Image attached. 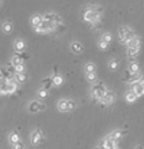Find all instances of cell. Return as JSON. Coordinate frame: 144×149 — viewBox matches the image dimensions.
<instances>
[{"label": "cell", "instance_id": "cell-1", "mask_svg": "<svg viewBox=\"0 0 144 149\" xmlns=\"http://www.w3.org/2000/svg\"><path fill=\"white\" fill-rule=\"evenodd\" d=\"M101 14H102V11L101 10H91V9H87L85 15H84V19L85 21L90 23H95L99 21V19L101 18Z\"/></svg>", "mask_w": 144, "mask_h": 149}, {"label": "cell", "instance_id": "cell-2", "mask_svg": "<svg viewBox=\"0 0 144 149\" xmlns=\"http://www.w3.org/2000/svg\"><path fill=\"white\" fill-rule=\"evenodd\" d=\"M107 89H106V87L102 84V83H96L93 87H92V97L94 98V99L99 100L101 97H103L106 93H107Z\"/></svg>", "mask_w": 144, "mask_h": 149}, {"label": "cell", "instance_id": "cell-3", "mask_svg": "<svg viewBox=\"0 0 144 149\" xmlns=\"http://www.w3.org/2000/svg\"><path fill=\"white\" fill-rule=\"evenodd\" d=\"M130 88H131V91H133L135 94L138 95V97H141V96L144 95V87L140 84V81L134 82V83H131Z\"/></svg>", "mask_w": 144, "mask_h": 149}, {"label": "cell", "instance_id": "cell-4", "mask_svg": "<svg viewBox=\"0 0 144 149\" xmlns=\"http://www.w3.org/2000/svg\"><path fill=\"white\" fill-rule=\"evenodd\" d=\"M113 100H114V94H112L111 91H107L103 97L100 98L99 101L103 104H111V102H113Z\"/></svg>", "mask_w": 144, "mask_h": 149}, {"label": "cell", "instance_id": "cell-5", "mask_svg": "<svg viewBox=\"0 0 144 149\" xmlns=\"http://www.w3.org/2000/svg\"><path fill=\"white\" fill-rule=\"evenodd\" d=\"M31 22H32L33 26L36 28V27H38L39 25H41V24H42V22H43V16L36 14V15L32 16V19H31Z\"/></svg>", "mask_w": 144, "mask_h": 149}, {"label": "cell", "instance_id": "cell-6", "mask_svg": "<svg viewBox=\"0 0 144 149\" xmlns=\"http://www.w3.org/2000/svg\"><path fill=\"white\" fill-rule=\"evenodd\" d=\"M41 139H42V134H41L40 131H36L33 133L32 135V144L33 145H38L39 143L41 141Z\"/></svg>", "mask_w": 144, "mask_h": 149}, {"label": "cell", "instance_id": "cell-7", "mask_svg": "<svg viewBox=\"0 0 144 149\" xmlns=\"http://www.w3.org/2000/svg\"><path fill=\"white\" fill-rule=\"evenodd\" d=\"M25 48H26V45H25V43H24L23 41L18 39V41H14V49L16 50L18 54L23 52V51L25 50Z\"/></svg>", "mask_w": 144, "mask_h": 149}, {"label": "cell", "instance_id": "cell-8", "mask_svg": "<svg viewBox=\"0 0 144 149\" xmlns=\"http://www.w3.org/2000/svg\"><path fill=\"white\" fill-rule=\"evenodd\" d=\"M28 110H29V112L32 113H36L38 111H40V102H38V101H32L31 104L28 106Z\"/></svg>", "mask_w": 144, "mask_h": 149}, {"label": "cell", "instance_id": "cell-9", "mask_svg": "<svg viewBox=\"0 0 144 149\" xmlns=\"http://www.w3.org/2000/svg\"><path fill=\"white\" fill-rule=\"evenodd\" d=\"M128 47H131V48H140V45H141V39L138 38V37H134L133 39H131L127 43Z\"/></svg>", "mask_w": 144, "mask_h": 149}, {"label": "cell", "instance_id": "cell-10", "mask_svg": "<svg viewBox=\"0 0 144 149\" xmlns=\"http://www.w3.org/2000/svg\"><path fill=\"white\" fill-rule=\"evenodd\" d=\"M71 49H72L73 52H75V54H80L81 51L84 50V47L81 44L79 43H73L72 45H71Z\"/></svg>", "mask_w": 144, "mask_h": 149}, {"label": "cell", "instance_id": "cell-11", "mask_svg": "<svg viewBox=\"0 0 144 149\" xmlns=\"http://www.w3.org/2000/svg\"><path fill=\"white\" fill-rule=\"evenodd\" d=\"M141 78H142V75H141V73L137 72V73H133V74H130V76L128 77L127 80L130 82V83H134V82H139Z\"/></svg>", "mask_w": 144, "mask_h": 149}, {"label": "cell", "instance_id": "cell-12", "mask_svg": "<svg viewBox=\"0 0 144 149\" xmlns=\"http://www.w3.org/2000/svg\"><path fill=\"white\" fill-rule=\"evenodd\" d=\"M67 102L68 101L65 99L60 100L59 102H58V109H59L60 111H62V112L67 111Z\"/></svg>", "mask_w": 144, "mask_h": 149}, {"label": "cell", "instance_id": "cell-13", "mask_svg": "<svg viewBox=\"0 0 144 149\" xmlns=\"http://www.w3.org/2000/svg\"><path fill=\"white\" fill-rule=\"evenodd\" d=\"M134 37H137V35H135V33L132 31V30H127L126 32V35H125V44H127L129 41H131V39H133Z\"/></svg>", "mask_w": 144, "mask_h": 149}, {"label": "cell", "instance_id": "cell-14", "mask_svg": "<svg viewBox=\"0 0 144 149\" xmlns=\"http://www.w3.org/2000/svg\"><path fill=\"white\" fill-rule=\"evenodd\" d=\"M137 98H138V95H137L133 91H128L126 94V100L127 101H129V102H133V101H135Z\"/></svg>", "mask_w": 144, "mask_h": 149}, {"label": "cell", "instance_id": "cell-15", "mask_svg": "<svg viewBox=\"0 0 144 149\" xmlns=\"http://www.w3.org/2000/svg\"><path fill=\"white\" fill-rule=\"evenodd\" d=\"M140 48H131V47H128V56L130 58H135L138 54H139Z\"/></svg>", "mask_w": 144, "mask_h": 149}, {"label": "cell", "instance_id": "cell-16", "mask_svg": "<svg viewBox=\"0 0 144 149\" xmlns=\"http://www.w3.org/2000/svg\"><path fill=\"white\" fill-rule=\"evenodd\" d=\"M52 82H53V85L60 86L62 83H63V77L61 76V75L55 74V75H53V76H52Z\"/></svg>", "mask_w": 144, "mask_h": 149}, {"label": "cell", "instance_id": "cell-17", "mask_svg": "<svg viewBox=\"0 0 144 149\" xmlns=\"http://www.w3.org/2000/svg\"><path fill=\"white\" fill-rule=\"evenodd\" d=\"M52 84H53V82H52L51 77H47V78L43 80V88L47 89V91H49L50 88L52 87Z\"/></svg>", "mask_w": 144, "mask_h": 149}, {"label": "cell", "instance_id": "cell-18", "mask_svg": "<svg viewBox=\"0 0 144 149\" xmlns=\"http://www.w3.org/2000/svg\"><path fill=\"white\" fill-rule=\"evenodd\" d=\"M128 30V27H122L118 32V35H119V41L125 44V35H126V32Z\"/></svg>", "mask_w": 144, "mask_h": 149}, {"label": "cell", "instance_id": "cell-19", "mask_svg": "<svg viewBox=\"0 0 144 149\" xmlns=\"http://www.w3.org/2000/svg\"><path fill=\"white\" fill-rule=\"evenodd\" d=\"M129 71H130L131 74H133V73H137V72H140V67L138 63H135V62H132L130 64V67H129Z\"/></svg>", "mask_w": 144, "mask_h": 149}, {"label": "cell", "instance_id": "cell-20", "mask_svg": "<svg viewBox=\"0 0 144 149\" xmlns=\"http://www.w3.org/2000/svg\"><path fill=\"white\" fill-rule=\"evenodd\" d=\"M26 78H27V75H25L24 73H16V74H15V80H16V82H18V83L25 82Z\"/></svg>", "mask_w": 144, "mask_h": 149}, {"label": "cell", "instance_id": "cell-21", "mask_svg": "<svg viewBox=\"0 0 144 149\" xmlns=\"http://www.w3.org/2000/svg\"><path fill=\"white\" fill-rule=\"evenodd\" d=\"M11 62L16 67V65H18V64L23 63V59L20 57V54H16V56H14L13 58H12V61H11Z\"/></svg>", "mask_w": 144, "mask_h": 149}, {"label": "cell", "instance_id": "cell-22", "mask_svg": "<svg viewBox=\"0 0 144 149\" xmlns=\"http://www.w3.org/2000/svg\"><path fill=\"white\" fill-rule=\"evenodd\" d=\"M12 25L10 24V23H5L3 25H2V30H3V32L7 33V34H9V33H11V31H12Z\"/></svg>", "mask_w": 144, "mask_h": 149}, {"label": "cell", "instance_id": "cell-23", "mask_svg": "<svg viewBox=\"0 0 144 149\" xmlns=\"http://www.w3.org/2000/svg\"><path fill=\"white\" fill-rule=\"evenodd\" d=\"M112 39H113V37L109 33H104L103 35H102V41H106L107 44H109V43L112 41Z\"/></svg>", "mask_w": 144, "mask_h": 149}, {"label": "cell", "instance_id": "cell-24", "mask_svg": "<svg viewBox=\"0 0 144 149\" xmlns=\"http://www.w3.org/2000/svg\"><path fill=\"white\" fill-rule=\"evenodd\" d=\"M87 80H88L89 82H95L96 81V74H95V72L87 73Z\"/></svg>", "mask_w": 144, "mask_h": 149}, {"label": "cell", "instance_id": "cell-25", "mask_svg": "<svg viewBox=\"0 0 144 149\" xmlns=\"http://www.w3.org/2000/svg\"><path fill=\"white\" fill-rule=\"evenodd\" d=\"M10 140H11L12 144H15V143L20 141V137H18V135L16 133H12V134L10 135Z\"/></svg>", "mask_w": 144, "mask_h": 149}, {"label": "cell", "instance_id": "cell-26", "mask_svg": "<svg viewBox=\"0 0 144 149\" xmlns=\"http://www.w3.org/2000/svg\"><path fill=\"white\" fill-rule=\"evenodd\" d=\"M86 71H87V73L94 72V71H95V65L93 63H88L87 65H86Z\"/></svg>", "mask_w": 144, "mask_h": 149}, {"label": "cell", "instance_id": "cell-27", "mask_svg": "<svg viewBox=\"0 0 144 149\" xmlns=\"http://www.w3.org/2000/svg\"><path fill=\"white\" fill-rule=\"evenodd\" d=\"M109 69L111 70H117V68H118V62L116 61V60H112L111 62H109Z\"/></svg>", "mask_w": 144, "mask_h": 149}, {"label": "cell", "instance_id": "cell-28", "mask_svg": "<svg viewBox=\"0 0 144 149\" xmlns=\"http://www.w3.org/2000/svg\"><path fill=\"white\" fill-rule=\"evenodd\" d=\"M24 70H25V67H24L23 63L18 64V65L15 67V71H16L15 73H24Z\"/></svg>", "mask_w": 144, "mask_h": 149}, {"label": "cell", "instance_id": "cell-29", "mask_svg": "<svg viewBox=\"0 0 144 149\" xmlns=\"http://www.w3.org/2000/svg\"><path fill=\"white\" fill-rule=\"evenodd\" d=\"M99 47L101 48V49L105 50V49H107L108 44L106 43V41H100V43H99Z\"/></svg>", "mask_w": 144, "mask_h": 149}, {"label": "cell", "instance_id": "cell-30", "mask_svg": "<svg viewBox=\"0 0 144 149\" xmlns=\"http://www.w3.org/2000/svg\"><path fill=\"white\" fill-rule=\"evenodd\" d=\"M75 109V102L72 101V100H69L67 102V111H72Z\"/></svg>", "mask_w": 144, "mask_h": 149}, {"label": "cell", "instance_id": "cell-31", "mask_svg": "<svg viewBox=\"0 0 144 149\" xmlns=\"http://www.w3.org/2000/svg\"><path fill=\"white\" fill-rule=\"evenodd\" d=\"M47 89H45V88H41V89H39V91H38V95L40 96V97H47V95H48V93H47Z\"/></svg>", "mask_w": 144, "mask_h": 149}, {"label": "cell", "instance_id": "cell-32", "mask_svg": "<svg viewBox=\"0 0 144 149\" xmlns=\"http://www.w3.org/2000/svg\"><path fill=\"white\" fill-rule=\"evenodd\" d=\"M122 132H119V131H116V132H114V133H113V136H114V138H115V139H117V140H119V138H120V137H122Z\"/></svg>", "mask_w": 144, "mask_h": 149}, {"label": "cell", "instance_id": "cell-33", "mask_svg": "<svg viewBox=\"0 0 144 149\" xmlns=\"http://www.w3.org/2000/svg\"><path fill=\"white\" fill-rule=\"evenodd\" d=\"M13 147L15 149H20V148H23L24 147V145L22 144V141L20 140V141H18V143H15V144H13Z\"/></svg>", "mask_w": 144, "mask_h": 149}, {"label": "cell", "instance_id": "cell-34", "mask_svg": "<svg viewBox=\"0 0 144 149\" xmlns=\"http://www.w3.org/2000/svg\"><path fill=\"white\" fill-rule=\"evenodd\" d=\"M46 109V106L43 104H40V111H43Z\"/></svg>", "mask_w": 144, "mask_h": 149}, {"label": "cell", "instance_id": "cell-35", "mask_svg": "<svg viewBox=\"0 0 144 149\" xmlns=\"http://www.w3.org/2000/svg\"><path fill=\"white\" fill-rule=\"evenodd\" d=\"M140 84L144 87V78H141V80H140Z\"/></svg>", "mask_w": 144, "mask_h": 149}]
</instances>
